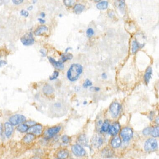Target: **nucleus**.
Returning a JSON list of instances; mask_svg holds the SVG:
<instances>
[{"label": "nucleus", "mask_w": 159, "mask_h": 159, "mask_svg": "<svg viewBox=\"0 0 159 159\" xmlns=\"http://www.w3.org/2000/svg\"><path fill=\"white\" fill-rule=\"evenodd\" d=\"M40 15H41V16L42 18L45 17V13H44V12H42V13H41V14H40Z\"/></svg>", "instance_id": "a18cd8bd"}, {"label": "nucleus", "mask_w": 159, "mask_h": 159, "mask_svg": "<svg viewBox=\"0 0 159 159\" xmlns=\"http://www.w3.org/2000/svg\"><path fill=\"white\" fill-rule=\"evenodd\" d=\"M7 64V62L5 61L0 60V66H3V65H6Z\"/></svg>", "instance_id": "a19ab883"}, {"label": "nucleus", "mask_w": 159, "mask_h": 159, "mask_svg": "<svg viewBox=\"0 0 159 159\" xmlns=\"http://www.w3.org/2000/svg\"><path fill=\"white\" fill-rule=\"evenodd\" d=\"M120 136L122 137L124 141H129L133 137V131L130 128H125L121 131Z\"/></svg>", "instance_id": "39448f33"}, {"label": "nucleus", "mask_w": 159, "mask_h": 159, "mask_svg": "<svg viewBox=\"0 0 159 159\" xmlns=\"http://www.w3.org/2000/svg\"><path fill=\"white\" fill-rule=\"evenodd\" d=\"M48 61L50 62L55 68L59 70H63L64 69V66L62 62L61 61H56L51 57H48Z\"/></svg>", "instance_id": "1a4fd4ad"}, {"label": "nucleus", "mask_w": 159, "mask_h": 159, "mask_svg": "<svg viewBox=\"0 0 159 159\" xmlns=\"http://www.w3.org/2000/svg\"><path fill=\"white\" fill-rule=\"evenodd\" d=\"M87 103V102H86V101H85V102H84V103H83V104H84V105H85V104H86Z\"/></svg>", "instance_id": "8fccbe9b"}, {"label": "nucleus", "mask_w": 159, "mask_h": 159, "mask_svg": "<svg viewBox=\"0 0 159 159\" xmlns=\"http://www.w3.org/2000/svg\"><path fill=\"white\" fill-rule=\"evenodd\" d=\"M120 128V125L118 123H114L109 127V128L108 129L109 134L111 136H115L118 133Z\"/></svg>", "instance_id": "9d476101"}, {"label": "nucleus", "mask_w": 159, "mask_h": 159, "mask_svg": "<svg viewBox=\"0 0 159 159\" xmlns=\"http://www.w3.org/2000/svg\"><path fill=\"white\" fill-rule=\"evenodd\" d=\"M35 139V136L33 134L28 133L23 138V142L26 143H29L32 142Z\"/></svg>", "instance_id": "5701e85b"}, {"label": "nucleus", "mask_w": 159, "mask_h": 159, "mask_svg": "<svg viewBox=\"0 0 159 159\" xmlns=\"http://www.w3.org/2000/svg\"><path fill=\"white\" fill-rule=\"evenodd\" d=\"M48 30V28L46 26H41L39 27L34 32V34L36 36H39L43 34V32H47Z\"/></svg>", "instance_id": "f3484780"}, {"label": "nucleus", "mask_w": 159, "mask_h": 159, "mask_svg": "<svg viewBox=\"0 0 159 159\" xmlns=\"http://www.w3.org/2000/svg\"><path fill=\"white\" fill-rule=\"evenodd\" d=\"M92 85V82L88 79H87L83 84V87L85 88H87L88 87L91 86Z\"/></svg>", "instance_id": "f704fd0d"}, {"label": "nucleus", "mask_w": 159, "mask_h": 159, "mask_svg": "<svg viewBox=\"0 0 159 159\" xmlns=\"http://www.w3.org/2000/svg\"><path fill=\"white\" fill-rule=\"evenodd\" d=\"M2 131V126L1 124L0 123V135L1 134Z\"/></svg>", "instance_id": "de8ad7c7"}, {"label": "nucleus", "mask_w": 159, "mask_h": 159, "mask_svg": "<svg viewBox=\"0 0 159 159\" xmlns=\"http://www.w3.org/2000/svg\"><path fill=\"white\" fill-rule=\"evenodd\" d=\"M108 3L107 1H102L97 4V9L100 10H105L108 8Z\"/></svg>", "instance_id": "412c9836"}, {"label": "nucleus", "mask_w": 159, "mask_h": 159, "mask_svg": "<svg viewBox=\"0 0 159 159\" xmlns=\"http://www.w3.org/2000/svg\"><path fill=\"white\" fill-rule=\"evenodd\" d=\"M43 127L40 125H34L30 127L28 130V133L33 134L34 136H39L42 133Z\"/></svg>", "instance_id": "0eeeda50"}, {"label": "nucleus", "mask_w": 159, "mask_h": 159, "mask_svg": "<svg viewBox=\"0 0 159 159\" xmlns=\"http://www.w3.org/2000/svg\"><path fill=\"white\" fill-rule=\"evenodd\" d=\"M38 20H39V22L41 24H44L45 23V20L44 19H42L41 18H38Z\"/></svg>", "instance_id": "79ce46f5"}, {"label": "nucleus", "mask_w": 159, "mask_h": 159, "mask_svg": "<svg viewBox=\"0 0 159 159\" xmlns=\"http://www.w3.org/2000/svg\"><path fill=\"white\" fill-rule=\"evenodd\" d=\"M158 147L157 140L153 138L148 139L144 144V150L147 152H151L155 150Z\"/></svg>", "instance_id": "f03ea898"}, {"label": "nucleus", "mask_w": 159, "mask_h": 159, "mask_svg": "<svg viewBox=\"0 0 159 159\" xmlns=\"http://www.w3.org/2000/svg\"><path fill=\"white\" fill-rule=\"evenodd\" d=\"M5 133L7 138L11 137L13 133V125L10 123L7 122L5 124Z\"/></svg>", "instance_id": "f8f14e48"}, {"label": "nucleus", "mask_w": 159, "mask_h": 159, "mask_svg": "<svg viewBox=\"0 0 159 159\" xmlns=\"http://www.w3.org/2000/svg\"></svg>", "instance_id": "3c124183"}, {"label": "nucleus", "mask_w": 159, "mask_h": 159, "mask_svg": "<svg viewBox=\"0 0 159 159\" xmlns=\"http://www.w3.org/2000/svg\"><path fill=\"white\" fill-rule=\"evenodd\" d=\"M71 49H72V48L70 47H68V48H67L66 49V50H65V52H66V53H68V51H69V50H71Z\"/></svg>", "instance_id": "49530a36"}, {"label": "nucleus", "mask_w": 159, "mask_h": 159, "mask_svg": "<svg viewBox=\"0 0 159 159\" xmlns=\"http://www.w3.org/2000/svg\"><path fill=\"white\" fill-rule=\"evenodd\" d=\"M144 44H140L136 40H134L132 43V53L135 54L137 52L139 49L144 47Z\"/></svg>", "instance_id": "2eb2a0df"}, {"label": "nucleus", "mask_w": 159, "mask_h": 159, "mask_svg": "<svg viewBox=\"0 0 159 159\" xmlns=\"http://www.w3.org/2000/svg\"><path fill=\"white\" fill-rule=\"evenodd\" d=\"M28 126L26 124H22L18 126L17 130L20 133H23L28 130Z\"/></svg>", "instance_id": "a878e982"}, {"label": "nucleus", "mask_w": 159, "mask_h": 159, "mask_svg": "<svg viewBox=\"0 0 159 159\" xmlns=\"http://www.w3.org/2000/svg\"><path fill=\"white\" fill-rule=\"evenodd\" d=\"M59 75V73L58 71H54L52 75L49 76V79L51 80L56 79L58 77Z\"/></svg>", "instance_id": "473e14b6"}, {"label": "nucleus", "mask_w": 159, "mask_h": 159, "mask_svg": "<svg viewBox=\"0 0 159 159\" xmlns=\"http://www.w3.org/2000/svg\"><path fill=\"white\" fill-rule=\"evenodd\" d=\"M73 55L71 53H65L61 55L62 62L64 63L68 60H71L73 58Z\"/></svg>", "instance_id": "b1692460"}, {"label": "nucleus", "mask_w": 159, "mask_h": 159, "mask_svg": "<svg viewBox=\"0 0 159 159\" xmlns=\"http://www.w3.org/2000/svg\"><path fill=\"white\" fill-rule=\"evenodd\" d=\"M117 7H118L121 12L122 13L124 12L125 10V4L124 1H117Z\"/></svg>", "instance_id": "bb28decb"}, {"label": "nucleus", "mask_w": 159, "mask_h": 159, "mask_svg": "<svg viewBox=\"0 0 159 159\" xmlns=\"http://www.w3.org/2000/svg\"><path fill=\"white\" fill-rule=\"evenodd\" d=\"M30 159H41L40 158H39L38 157H33V158H31Z\"/></svg>", "instance_id": "09e8293b"}, {"label": "nucleus", "mask_w": 159, "mask_h": 159, "mask_svg": "<svg viewBox=\"0 0 159 159\" xmlns=\"http://www.w3.org/2000/svg\"><path fill=\"white\" fill-rule=\"evenodd\" d=\"M121 144V140L118 137H115L113 138L111 142V144L113 148H116L120 146Z\"/></svg>", "instance_id": "4be33fe9"}, {"label": "nucleus", "mask_w": 159, "mask_h": 159, "mask_svg": "<svg viewBox=\"0 0 159 159\" xmlns=\"http://www.w3.org/2000/svg\"><path fill=\"white\" fill-rule=\"evenodd\" d=\"M61 139L63 143H65V144H68V143H70L71 141V138L66 135L63 136Z\"/></svg>", "instance_id": "7c9ffc66"}, {"label": "nucleus", "mask_w": 159, "mask_h": 159, "mask_svg": "<svg viewBox=\"0 0 159 159\" xmlns=\"http://www.w3.org/2000/svg\"><path fill=\"white\" fill-rule=\"evenodd\" d=\"M101 77L103 79H106L107 78V75L106 73H102V75H101Z\"/></svg>", "instance_id": "37998d69"}, {"label": "nucleus", "mask_w": 159, "mask_h": 159, "mask_svg": "<svg viewBox=\"0 0 159 159\" xmlns=\"http://www.w3.org/2000/svg\"><path fill=\"white\" fill-rule=\"evenodd\" d=\"M90 90L92 91L98 92L100 90V88L98 87H91L90 88Z\"/></svg>", "instance_id": "4c0bfd02"}, {"label": "nucleus", "mask_w": 159, "mask_h": 159, "mask_svg": "<svg viewBox=\"0 0 159 159\" xmlns=\"http://www.w3.org/2000/svg\"><path fill=\"white\" fill-rule=\"evenodd\" d=\"M26 124L28 126L30 125L31 126H32L36 124V123L34 122L33 121L28 122L27 123H26Z\"/></svg>", "instance_id": "ea45409f"}, {"label": "nucleus", "mask_w": 159, "mask_h": 159, "mask_svg": "<svg viewBox=\"0 0 159 159\" xmlns=\"http://www.w3.org/2000/svg\"><path fill=\"white\" fill-rule=\"evenodd\" d=\"M85 9V7L84 5L81 4H77L74 6L73 10L76 14H78L82 13V11H84Z\"/></svg>", "instance_id": "aec40b11"}, {"label": "nucleus", "mask_w": 159, "mask_h": 159, "mask_svg": "<svg viewBox=\"0 0 159 159\" xmlns=\"http://www.w3.org/2000/svg\"><path fill=\"white\" fill-rule=\"evenodd\" d=\"M153 128L152 127H148L144 129L143 131V134L144 136H147L149 135H151L152 131Z\"/></svg>", "instance_id": "c756f323"}, {"label": "nucleus", "mask_w": 159, "mask_h": 159, "mask_svg": "<svg viewBox=\"0 0 159 159\" xmlns=\"http://www.w3.org/2000/svg\"><path fill=\"white\" fill-rule=\"evenodd\" d=\"M20 13L21 15L25 17H28L29 15L28 11L25 10H22L20 11Z\"/></svg>", "instance_id": "c9c22d12"}, {"label": "nucleus", "mask_w": 159, "mask_h": 159, "mask_svg": "<svg viewBox=\"0 0 159 159\" xmlns=\"http://www.w3.org/2000/svg\"><path fill=\"white\" fill-rule=\"evenodd\" d=\"M114 155V152L111 148L106 147L102 152V156L104 158H110L112 157Z\"/></svg>", "instance_id": "dca6fc26"}, {"label": "nucleus", "mask_w": 159, "mask_h": 159, "mask_svg": "<svg viewBox=\"0 0 159 159\" xmlns=\"http://www.w3.org/2000/svg\"><path fill=\"white\" fill-rule=\"evenodd\" d=\"M152 135L153 137L156 138L159 136V128L158 126H156L153 128L152 131Z\"/></svg>", "instance_id": "c85d7f7f"}, {"label": "nucleus", "mask_w": 159, "mask_h": 159, "mask_svg": "<svg viewBox=\"0 0 159 159\" xmlns=\"http://www.w3.org/2000/svg\"><path fill=\"white\" fill-rule=\"evenodd\" d=\"M12 2L15 5H18L23 2V0H13L12 1Z\"/></svg>", "instance_id": "e433bc0d"}, {"label": "nucleus", "mask_w": 159, "mask_h": 159, "mask_svg": "<svg viewBox=\"0 0 159 159\" xmlns=\"http://www.w3.org/2000/svg\"><path fill=\"white\" fill-rule=\"evenodd\" d=\"M40 53H41L42 57H45L46 56V53L45 50L43 49L40 50Z\"/></svg>", "instance_id": "58836bf2"}, {"label": "nucleus", "mask_w": 159, "mask_h": 159, "mask_svg": "<svg viewBox=\"0 0 159 159\" xmlns=\"http://www.w3.org/2000/svg\"><path fill=\"white\" fill-rule=\"evenodd\" d=\"M20 41L25 46H29L33 45L35 42L34 38L32 33L26 34L20 38Z\"/></svg>", "instance_id": "7ed1b4c3"}, {"label": "nucleus", "mask_w": 159, "mask_h": 159, "mask_svg": "<svg viewBox=\"0 0 159 159\" xmlns=\"http://www.w3.org/2000/svg\"><path fill=\"white\" fill-rule=\"evenodd\" d=\"M92 144L96 147H99L103 144V140L102 138L99 136H94L91 140Z\"/></svg>", "instance_id": "9b49d317"}, {"label": "nucleus", "mask_w": 159, "mask_h": 159, "mask_svg": "<svg viewBox=\"0 0 159 159\" xmlns=\"http://www.w3.org/2000/svg\"><path fill=\"white\" fill-rule=\"evenodd\" d=\"M61 130V127L60 126L52 127L47 130V135L49 137H53V136L56 135Z\"/></svg>", "instance_id": "ddd939ff"}, {"label": "nucleus", "mask_w": 159, "mask_h": 159, "mask_svg": "<svg viewBox=\"0 0 159 159\" xmlns=\"http://www.w3.org/2000/svg\"><path fill=\"white\" fill-rule=\"evenodd\" d=\"M65 6L67 7H71L74 4L75 1L73 0H64L63 1Z\"/></svg>", "instance_id": "2f4dec72"}, {"label": "nucleus", "mask_w": 159, "mask_h": 159, "mask_svg": "<svg viewBox=\"0 0 159 159\" xmlns=\"http://www.w3.org/2000/svg\"><path fill=\"white\" fill-rule=\"evenodd\" d=\"M77 142H78L79 144H81V145H86L87 144V140L86 136L84 135H81L77 139Z\"/></svg>", "instance_id": "393cba45"}, {"label": "nucleus", "mask_w": 159, "mask_h": 159, "mask_svg": "<svg viewBox=\"0 0 159 159\" xmlns=\"http://www.w3.org/2000/svg\"><path fill=\"white\" fill-rule=\"evenodd\" d=\"M110 126L109 122L108 120H105L103 124L102 125V127H101V130L103 132H106L108 131L109 128V127Z\"/></svg>", "instance_id": "cd10ccee"}, {"label": "nucleus", "mask_w": 159, "mask_h": 159, "mask_svg": "<svg viewBox=\"0 0 159 159\" xmlns=\"http://www.w3.org/2000/svg\"><path fill=\"white\" fill-rule=\"evenodd\" d=\"M120 108V105L118 103H113L111 104L110 110L111 115L113 117H116L118 115Z\"/></svg>", "instance_id": "6e6552de"}, {"label": "nucleus", "mask_w": 159, "mask_h": 159, "mask_svg": "<svg viewBox=\"0 0 159 159\" xmlns=\"http://www.w3.org/2000/svg\"><path fill=\"white\" fill-rule=\"evenodd\" d=\"M43 93L46 95H50L54 92V88L49 85H46L43 88Z\"/></svg>", "instance_id": "a211bd4d"}, {"label": "nucleus", "mask_w": 159, "mask_h": 159, "mask_svg": "<svg viewBox=\"0 0 159 159\" xmlns=\"http://www.w3.org/2000/svg\"><path fill=\"white\" fill-rule=\"evenodd\" d=\"M83 72V67L78 63H74L71 65L68 70L67 76L68 79L71 82L76 81Z\"/></svg>", "instance_id": "f257e3e1"}, {"label": "nucleus", "mask_w": 159, "mask_h": 159, "mask_svg": "<svg viewBox=\"0 0 159 159\" xmlns=\"http://www.w3.org/2000/svg\"><path fill=\"white\" fill-rule=\"evenodd\" d=\"M26 120V117L22 115L17 114L13 115L9 119L10 123L12 125H16L24 122Z\"/></svg>", "instance_id": "20e7f679"}, {"label": "nucleus", "mask_w": 159, "mask_h": 159, "mask_svg": "<svg viewBox=\"0 0 159 159\" xmlns=\"http://www.w3.org/2000/svg\"><path fill=\"white\" fill-rule=\"evenodd\" d=\"M33 8H34V7H33V6H29V7L28 8V10H29V11H31L33 9Z\"/></svg>", "instance_id": "c03bdc74"}, {"label": "nucleus", "mask_w": 159, "mask_h": 159, "mask_svg": "<svg viewBox=\"0 0 159 159\" xmlns=\"http://www.w3.org/2000/svg\"><path fill=\"white\" fill-rule=\"evenodd\" d=\"M94 34V31L93 28L88 29L86 31V35L88 38H91Z\"/></svg>", "instance_id": "72a5a7b5"}, {"label": "nucleus", "mask_w": 159, "mask_h": 159, "mask_svg": "<svg viewBox=\"0 0 159 159\" xmlns=\"http://www.w3.org/2000/svg\"><path fill=\"white\" fill-rule=\"evenodd\" d=\"M57 156L59 159H66L69 156V152L67 150H62L57 154Z\"/></svg>", "instance_id": "6ab92c4d"}, {"label": "nucleus", "mask_w": 159, "mask_h": 159, "mask_svg": "<svg viewBox=\"0 0 159 159\" xmlns=\"http://www.w3.org/2000/svg\"><path fill=\"white\" fill-rule=\"evenodd\" d=\"M152 68L149 66L147 69L146 72L144 74V82L147 85L149 83L150 80L152 77Z\"/></svg>", "instance_id": "4468645a"}, {"label": "nucleus", "mask_w": 159, "mask_h": 159, "mask_svg": "<svg viewBox=\"0 0 159 159\" xmlns=\"http://www.w3.org/2000/svg\"><path fill=\"white\" fill-rule=\"evenodd\" d=\"M72 151L73 153L77 156H83L86 153L84 149L78 144L73 145L72 147Z\"/></svg>", "instance_id": "423d86ee"}]
</instances>
